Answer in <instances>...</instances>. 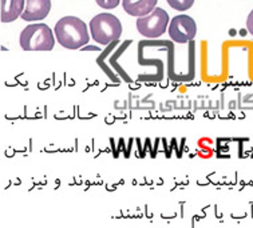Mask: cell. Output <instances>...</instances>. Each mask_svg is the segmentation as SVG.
<instances>
[{
  "mask_svg": "<svg viewBox=\"0 0 253 228\" xmlns=\"http://www.w3.org/2000/svg\"><path fill=\"white\" fill-rule=\"evenodd\" d=\"M54 31L58 43L67 50H78L90 40L87 26L77 16H65L58 20Z\"/></svg>",
  "mask_w": 253,
  "mask_h": 228,
  "instance_id": "cell-1",
  "label": "cell"
},
{
  "mask_svg": "<svg viewBox=\"0 0 253 228\" xmlns=\"http://www.w3.org/2000/svg\"><path fill=\"white\" fill-rule=\"evenodd\" d=\"M90 32H91V37L97 43L102 46H107L120 39L122 35V24L115 15L102 12L91 19Z\"/></svg>",
  "mask_w": 253,
  "mask_h": 228,
  "instance_id": "cell-2",
  "label": "cell"
},
{
  "mask_svg": "<svg viewBox=\"0 0 253 228\" xmlns=\"http://www.w3.org/2000/svg\"><path fill=\"white\" fill-rule=\"evenodd\" d=\"M54 46L55 37L47 24H30L20 32V47L24 51H51Z\"/></svg>",
  "mask_w": 253,
  "mask_h": 228,
  "instance_id": "cell-3",
  "label": "cell"
},
{
  "mask_svg": "<svg viewBox=\"0 0 253 228\" xmlns=\"http://www.w3.org/2000/svg\"><path fill=\"white\" fill-rule=\"evenodd\" d=\"M169 24V15L164 8H154L150 14L137 19V30L143 37L157 39L165 33Z\"/></svg>",
  "mask_w": 253,
  "mask_h": 228,
  "instance_id": "cell-4",
  "label": "cell"
},
{
  "mask_svg": "<svg viewBox=\"0 0 253 228\" xmlns=\"http://www.w3.org/2000/svg\"><path fill=\"white\" fill-rule=\"evenodd\" d=\"M197 33V24L193 18L188 15H177L171 19L169 24V36L175 43H188L196 37Z\"/></svg>",
  "mask_w": 253,
  "mask_h": 228,
  "instance_id": "cell-5",
  "label": "cell"
},
{
  "mask_svg": "<svg viewBox=\"0 0 253 228\" xmlns=\"http://www.w3.org/2000/svg\"><path fill=\"white\" fill-rule=\"evenodd\" d=\"M51 0H27L24 12L20 18L26 22L43 20L50 14Z\"/></svg>",
  "mask_w": 253,
  "mask_h": 228,
  "instance_id": "cell-6",
  "label": "cell"
},
{
  "mask_svg": "<svg viewBox=\"0 0 253 228\" xmlns=\"http://www.w3.org/2000/svg\"><path fill=\"white\" fill-rule=\"evenodd\" d=\"M158 0H122V7L130 16H145L154 11Z\"/></svg>",
  "mask_w": 253,
  "mask_h": 228,
  "instance_id": "cell-7",
  "label": "cell"
},
{
  "mask_svg": "<svg viewBox=\"0 0 253 228\" xmlns=\"http://www.w3.org/2000/svg\"><path fill=\"white\" fill-rule=\"evenodd\" d=\"M24 0H1V22L11 23L22 16Z\"/></svg>",
  "mask_w": 253,
  "mask_h": 228,
  "instance_id": "cell-8",
  "label": "cell"
},
{
  "mask_svg": "<svg viewBox=\"0 0 253 228\" xmlns=\"http://www.w3.org/2000/svg\"><path fill=\"white\" fill-rule=\"evenodd\" d=\"M168 4L170 5L173 9L177 11H188L189 8H192V5L194 4L196 0H166Z\"/></svg>",
  "mask_w": 253,
  "mask_h": 228,
  "instance_id": "cell-9",
  "label": "cell"
},
{
  "mask_svg": "<svg viewBox=\"0 0 253 228\" xmlns=\"http://www.w3.org/2000/svg\"><path fill=\"white\" fill-rule=\"evenodd\" d=\"M97 1V4L99 7L105 9H113L117 8L118 5H120L121 0H95Z\"/></svg>",
  "mask_w": 253,
  "mask_h": 228,
  "instance_id": "cell-10",
  "label": "cell"
},
{
  "mask_svg": "<svg viewBox=\"0 0 253 228\" xmlns=\"http://www.w3.org/2000/svg\"><path fill=\"white\" fill-rule=\"evenodd\" d=\"M247 30L251 35H253V9L249 12L248 18H247Z\"/></svg>",
  "mask_w": 253,
  "mask_h": 228,
  "instance_id": "cell-11",
  "label": "cell"
}]
</instances>
